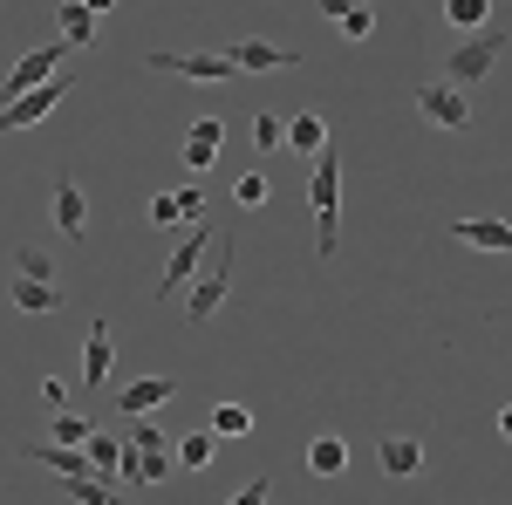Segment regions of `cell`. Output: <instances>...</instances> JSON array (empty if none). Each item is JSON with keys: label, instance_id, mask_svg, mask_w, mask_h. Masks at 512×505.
Here are the masks:
<instances>
[{"label": "cell", "instance_id": "obj_1", "mask_svg": "<svg viewBox=\"0 0 512 505\" xmlns=\"http://www.w3.org/2000/svg\"><path fill=\"white\" fill-rule=\"evenodd\" d=\"M308 212H315V260H335V246H342V157L335 151H315Z\"/></svg>", "mask_w": 512, "mask_h": 505}, {"label": "cell", "instance_id": "obj_2", "mask_svg": "<svg viewBox=\"0 0 512 505\" xmlns=\"http://www.w3.org/2000/svg\"><path fill=\"white\" fill-rule=\"evenodd\" d=\"M212 246H219V253H212V273H198V280H192V301H185V321H192V328H205L212 314L226 308V294H233V253H239V239L219 233Z\"/></svg>", "mask_w": 512, "mask_h": 505}, {"label": "cell", "instance_id": "obj_3", "mask_svg": "<svg viewBox=\"0 0 512 505\" xmlns=\"http://www.w3.org/2000/svg\"><path fill=\"white\" fill-rule=\"evenodd\" d=\"M69 89H76L69 76H48L41 89H21V96H7V103H0V137H14V130H35L41 117H55Z\"/></svg>", "mask_w": 512, "mask_h": 505}, {"label": "cell", "instance_id": "obj_4", "mask_svg": "<svg viewBox=\"0 0 512 505\" xmlns=\"http://www.w3.org/2000/svg\"><path fill=\"white\" fill-rule=\"evenodd\" d=\"M506 62V35H478V41H458L451 55H444V82L451 89H478V82L492 76Z\"/></svg>", "mask_w": 512, "mask_h": 505}, {"label": "cell", "instance_id": "obj_5", "mask_svg": "<svg viewBox=\"0 0 512 505\" xmlns=\"http://www.w3.org/2000/svg\"><path fill=\"white\" fill-rule=\"evenodd\" d=\"M158 76H185V82H233L239 69L226 62V48H158L151 55Z\"/></svg>", "mask_w": 512, "mask_h": 505}, {"label": "cell", "instance_id": "obj_6", "mask_svg": "<svg viewBox=\"0 0 512 505\" xmlns=\"http://www.w3.org/2000/svg\"><path fill=\"white\" fill-rule=\"evenodd\" d=\"M212 226H205V219H198V226H185V239H178V246H171V260H164V280H158V301H171V294H185V287H192L198 280V267H205V246H212Z\"/></svg>", "mask_w": 512, "mask_h": 505}, {"label": "cell", "instance_id": "obj_7", "mask_svg": "<svg viewBox=\"0 0 512 505\" xmlns=\"http://www.w3.org/2000/svg\"><path fill=\"white\" fill-rule=\"evenodd\" d=\"M417 117L437 123V130H451V137H465V130H472V96L451 89V82H424V89H417Z\"/></svg>", "mask_w": 512, "mask_h": 505}, {"label": "cell", "instance_id": "obj_8", "mask_svg": "<svg viewBox=\"0 0 512 505\" xmlns=\"http://www.w3.org/2000/svg\"><path fill=\"white\" fill-rule=\"evenodd\" d=\"M62 62H69V41H48V48H35V55H21V62H14V76L0 82V103H7V96H21V89H41L48 76H62Z\"/></svg>", "mask_w": 512, "mask_h": 505}, {"label": "cell", "instance_id": "obj_9", "mask_svg": "<svg viewBox=\"0 0 512 505\" xmlns=\"http://www.w3.org/2000/svg\"><path fill=\"white\" fill-rule=\"evenodd\" d=\"M239 76H267V69H301V48H280V41H233L226 48Z\"/></svg>", "mask_w": 512, "mask_h": 505}, {"label": "cell", "instance_id": "obj_10", "mask_svg": "<svg viewBox=\"0 0 512 505\" xmlns=\"http://www.w3.org/2000/svg\"><path fill=\"white\" fill-rule=\"evenodd\" d=\"M376 465H383V478H417L424 471V437H410V430L376 437Z\"/></svg>", "mask_w": 512, "mask_h": 505}, {"label": "cell", "instance_id": "obj_11", "mask_svg": "<svg viewBox=\"0 0 512 505\" xmlns=\"http://www.w3.org/2000/svg\"><path fill=\"white\" fill-rule=\"evenodd\" d=\"M144 212H151V226H198V219H205V192L178 185V192H158Z\"/></svg>", "mask_w": 512, "mask_h": 505}, {"label": "cell", "instance_id": "obj_12", "mask_svg": "<svg viewBox=\"0 0 512 505\" xmlns=\"http://www.w3.org/2000/svg\"><path fill=\"white\" fill-rule=\"evenodd\" d=\"M178 396V376H144V383L117 389V417H144V410H164Z\"/></svg>", "mask_w": 512, "mask_h": 505}, {"label": "cell", "instance_id": "obj_13", "mask_svg": "<svg viewBox=\"0 0 512 505\" xmlns=\"http://www.w3.org/2000/svg\"><path fill=\"white\" fill-rule=\"evenodd\" d=\"M110 369H117V342H110V321H96L89 342H82V383L103 389V383H110Z\"/></svg>", "mask_w": 512, "mask_h": 505}, {"label": "cell", "instance_id": "obj_14", "mask_svg": "<svg viewBox=\"0 0 512 505\" xmlns=\"http://www.w3.org/2000/svg\"><path fill=\"white\" fill-rule=\"evenodd\" d=\"M55 233H62V239L89 233V198H82L76 178H55Z\"/></svg>", "mask_w": 512, "mask_h": 505}, {"label": "cell", "instance_id": "obj_15", "mask_svg": "<svg viewBox=\"0 0 512 505\" xmlns=\"http://www.w3.org/2000/svg\"><path fill=\"white\" fill-rule=\"evenodd\" d=\"M219 151H226V123H219V117H198L192 130H185V164H192V171H212Z\"/></svg>", "mask_w": 512, "mask_h": 505}, {"label": "cell", "instance_id": "obj_16", "mask_svg": "<svg viewBox=\"0 0 512 505\" xmlns=\"http://www.w3.org/2000/svg\"><path fill=\"white\" fill-rule=\"evenodd\" d=\"M451 239H458V246H478V253H512L506 219H451Z\"/></svg>", "mask_w": 512, "mask_h": 505}, {"label": "cell", "instance_id": "obj_17", "mask_svg": "<svg viewBox=\"0 0 512 505\" xmlns=\"http://www.w3.org/2000/svg\"><path fill=\"white\" fill-rule=\"evenodd\" d=\"M280 151H301V157L328 151V123H321L315 110H301V117H280Z\"/></svg>", "mask_w": 512, "mask_h": 505}, {"label": "cell", "instance_id": "obj_18", "mask_svg": "<svg viewBox=\"0 0 512 505\" xmlns=\"http://www.w3.org/2000/svg\"><path fill=\"white\" fill-rule=\"evenodd\" d=\"M21 458H28V465H41V471H62V478H82V471H89V458H82L76 444H21Z\"/></svg>", "mask_w": 512, "mask_h": 505}, {"label": "cell", "instance_id": "obj_19", "mask_svg": "<svg viewBox=\"0 0 512 505\" xmlns=\"http://www.w3.org/2000/svg\"><path fill=\"white\" fill-rule=\"evenodd\" d=\"M62 485H69L76 505H137V492H123V485H110V478H89V471H82V478H62Z\"/></svg>", "mask_w": 512, "mask_h": 505}, {"label": "cell", "instance_id": "obj_20", "mask_svg": "<svg viewBox=\"0 0 512 505\" xmlns=\"http://www.w3.org/2000/svg\"><path fill=\"white\" fill-rule=\"evenodd\" d=\"M212 458H219V437L212 430H192V437L171 444V465L178 471H212Z\"/></svg>", "mask_w": 512, "mask_h": 505}, {"label": "cell", "instance_id": "obj_21", "mask_svg": "<svg viewBox=\"0 0 512 505\" xmlns=\"http://www.w3.org/2000/svg\"><path fill=\"white\" fill-rule=\"evenodd\" d=\"M308 471H315V478H342V471H349V444L328 437V430L308 437Z\"/></svg>", "mask_w": 512, "mask_h": 505}, {"label": "cell", "instance_id": "obj_22", "mask_svg": "<svg viewBox=\"0 0 512 505\" xmlns=\"http://www.w3.org/2000/svg\"><path fill=\"white\" fill-rule=\"evenodd\" d=\"M14 308L21 314H55L62 308V287H55V280H21V273H14Z\"/></svg>", "mask_w": 512, "mask_h": 505}, {"label": "cell", "instance_id": "obj_23", "mask_svg": "<svg viewBox=\"0 0 512 505\" xmlns=\"http://www.w3.org/2000/svg\"><path fill=\"white\" fill-rule=\"evenodd\" d=\"M82 458H89V471H96V478H117L123 437H110V430H89V437H82Z\"/></svg>", "mask_w": 512, "mask_h": 505}, {"label": "cell", "instance_id": "obj_24", "mask_svg": "<svg viewBox=\"0 0 512 505\" xmlns=\"http://www.w3.org/2000/svg\"><path fill=\"white\" fill-rule=\"evenodd\" d=\"M55 28H62V41H69V48H89V41H96V14H89L82 0H69V7L55 14Z\"/></svg>", "mask_w": 512, "mask_h": 505}, {"label": "cell", "instance_id": "obj_25", "mask_svg": "<svg viewBox=\"0 0 512 505\" xmlns=\"http://www.w3.org/2000/svg\"><path fill=\"white\" fill-rule=\"evenodd\" d=\"M205 430H212V437H253V410H246V403H219Z\"/></svg>", "mask_w": 512, "mask_h": 505}, {"label": "cell", "instance_id": "obj_26", "mask_svg": "<svg viewBox=\"0 0 512 505\" xmlns=\"http://www.w3.org/2000/svg\"><path fill=\"white\" fill-rule=\"evenodd\" d=\"M451 28H492V0H444Z\"/></svg>", "mask_w": 512, "mask_h": 505}, {"label": "cell", "instance_id": "obj_27", "mask_svg": "<svg viewBox=\"0 0 512 505\" xmlns=\"http://www.w3.org/2000/svg\"><path fill=\"white\" fill-rule=\"evenodd\" d=\"M267 198H274V185H267V171H246V178L233 185V205H239V212H260Z\"/></svg>", "mask_w": 512, "mask_h": 505}, {"label": "cell", "instance_id": "obj_28", "mask_svg": "<svg viewBox=\"0 0 512 505\" xmlns=\"http://www.w3.org/2000/svg\"><path fill=\"white\" fill-rule=\"evenodd\" d=\"M137 458H144L137 492H144V485H164V478H178V465H171V444H151V451H137Z\"/></svg>", "mask_w": 512, "mask_h": 505}, {"label": "cell", "instance_id": "obj_29", "mask_svg": "<svg viewBox=\"0 0 512 505\" xmlns=\"http://www.w3.org/2000/svg\"><path fill=\"white\" fill-rule=\"evenodd\" d=\"M89 430H96L89 417H76V410H55V424H48V444H76V451H82V437H89Z\"/></svg>", "mask_w": 512, "mask_h": 505}, {"label": "cell", "instance_id": "obj_30", "mask_svg": "<svg viewBox=\"0 0 512 505\" xmlns=\"http://www.w3.org/2000/svg\"><path fill=\"white\" fill-rule=\"evenodd\" d=\"M14 273H21V280H55V260H48L41 246H14Z\"/></svg>", "mask_w": 512, "mask_h": 505}, {"label": "cell", "instance_id": "obj_31", "mask_svg": "<svg viewBox=\"0 0 512 505\" xmlns=\"http://www.w3.org/2000/svg\"><path fill=\"white\" fill-rule=\"evenodd\" d=\"M335 28H342V41H369V35H376V14H369V7H349Z\"/></svg>", "mask_w": 512, "mask_h": 505}, {"label": "cell", "instance_id": "obj_32", "mask_svg": "<svg viewBox=\"0 0 512 505\" xmlns=\"http://www.w3.org/2000/svg\"><path fill=\"white\" fill-rule=\"evenodd\" d=\"M267 499H274V478L260 471V478H246V485H239V492H233L226 505H267Z\"/></svg>", "mask_w": 512, "mask_h": 505}, {"label": "cell", "instance_id": "obj_33", "mask_svg": "<svg viewBox=\"0 0 512 505\" xmlns=\"http://www.w3.org/2000/svg\"><path fill=\"white\" fill-rule=\"evenodd\" d=\"M253 151H280V117H267V110L253 117Z\"/></svg>", "mask_w": 512, "mask_h": 505}, {"label": "cell", "instance_id": "obj_34", "mask_svg": "<svg viewBox=\"0 0 512 505\" xmlns=\"http://www.w3.org/2000/svg\"><path fill=\"white\" fill-rule=\"evenodd\" d=\"M41 403H48V410H69V383H62V376H41Z\"/></svg>", "mask_w": 512, "mask_h": 505}, {"label": "cell", "instance_id": "obj_35", "mask_svg": "<svg viewBox=\"0 0 512 505\" xmlns=\"http://www.w3.org/2000/svg\"><path fill=\"white\" fill-rule=\"evenodd\" d=\"M315 7H321V14H328V21H342V14H349L355 0H315Z\"/></svg>", "mask_w": 512, "mask_h": 505}, {"label": "cell", "instance_id": "obj_36", "mask_svg": "<svg viewBox=\"0 0 512 505\" xmlns=\"http://www.w3.org/2000/svg\"><path fill=\"white\" fill-rule=\"evenodd\" d=\"M82 7H89V14H96V21H103V14H110V7H117V0H82Z\"/></svg>", "mask_w": 512, "mask_h": 505}, {"label": "cell", "instance_id": "obj_37", "mask_svg": "<svg viewBox=\"0 0 512 505\" xmlns=\"http://www.w3.org/2000/svg\"><path fill=\"white\" fill-rule=\"evenodd\" d=\"M355 7H369V0H355Z\"/></svg>", "mask_w": 512, "mask_h": 505}]
</instances>
